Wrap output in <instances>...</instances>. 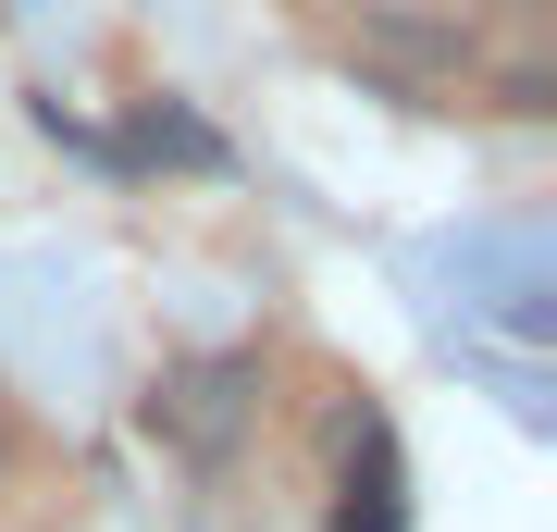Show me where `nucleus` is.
<instances>
[]
</instances>
